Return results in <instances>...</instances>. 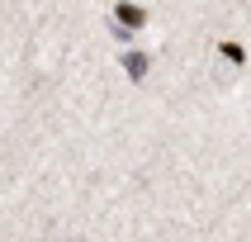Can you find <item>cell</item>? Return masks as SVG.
Masks as SVG:
<instances>
[{
  "label": "cell",
  "instance_id": "cell-3",
  "mask_svg": "<svg viewBox=\"0 0 251 242\" xmlns=\"http://www.w3.org/2000/svg\"><path fill=\"white\" fill-rule=\"evenodd\" d=\"M218 53H223L227 62H237V67H242V57H247V53H242V48H237V43H218Z\"/></svg>",
  "mask_w": 251,
  "mask_h": 242
},
{
  "label": "cell",
  "instance_id": "cell-2",
  "mask_svg": "<svg viewBox=\"0 0 251 242\" xmlns=\"http://www.w3.org/2000/svg\"><path fill=\"white\" fill-rule=\"evenodd\" d=\"M124 71L133 81H142V76H147V53H124Z\"/></svg>",
  "mask_w": 251,
  "mask_h": 242
},
{
  "label": "cell",
  "instance_id": "cell-1",
  "mask_svg": "<svg viewBox=\"0 0 251 242\" xmlns=\"http://www.w3.org/2000/svg\"><path fill=\"white\" fill-rule=\"evenodd\" d=\"M114 19H119L124 28H142V24H147V14H142L138 5H119V10H114Z\"/></svg>",
  "mask_w": 251,
  "mask_h": 242
}]
</instances>
